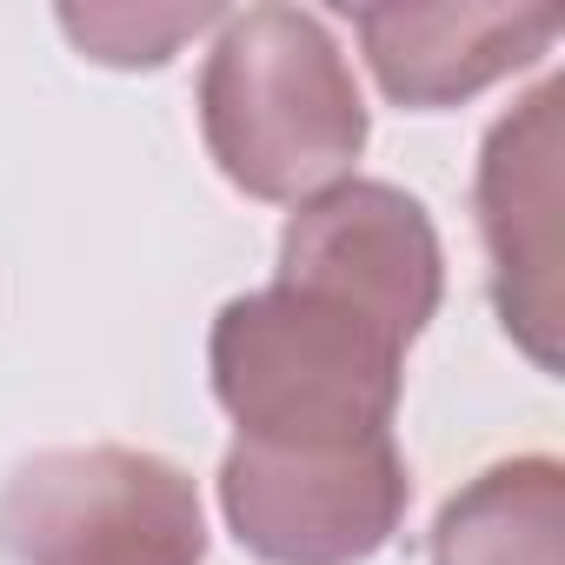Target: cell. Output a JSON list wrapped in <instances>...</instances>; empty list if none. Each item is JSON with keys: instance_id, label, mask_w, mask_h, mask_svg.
<instances>
[{"instance_id": "6da1fadb", "label": "cell", "mask_w": 565, "mask_h": 565, "mask_svg": "<svg viewBox=\"0 0 565 565\" xmlns=\"http://www.w3.org/2000/svg\"><path fill=\"white\" fill-rule=\"evenodd\" d=\"M200 134L213 167L266 206H300L366 153V94L353 61L307 8L226 14L200 61Z\"/></svg>"}, {"instance_id": "7a4b0ae2", "label": "cell", "mask_w": 565, "mask_h": 565, "mask_svg": "<svg viewBox=\"0 0 565 565\" xmlns=\"http://www.w3.org/2000/svg\"><path fill=\"white\" fill-rule=\"evenodd\" d=\"M213 399L253 446H366L393 433L406 347L333 294L273 279L220 307Z\"/></svg>"}, {"instance_id": "3957f363", "label": "cell", "mask_w": 565, "mask_h": 565, "mask_svg": "<svg viewBox=\"0 0 565 565\" xmlns=\"http://www.w3.org/2000/svg\"><path fill=\"white\" fill-rule=\"evenodd\" d=\"M0 552L14 565H200L193 479L140 446H47L0 486Z\"/></svg>"}, {"instance_id": "277c9868", "label": "cell", "mask_w": 565, "mask_h": 565, "mask_svg": "<svg viewBox=\"0 0 565 565\" xmlns=\"http://www.w3.org/2000/svg\"><path fill=\"white\" fill-rule=\"evenodd\" d=\"M413 479L386 439L366 446H253L220 459V512L259 565H366L393 545Z\"/></svg>"}, {"instance_id": "5b68a950", "label": "cell", "mask_w": 565, "mask_h": 565, "mask_svg": "<svg viewBox=\"0 0 565 565\" xmlns=\"http://www.w3.org/2000/svg\"><path fill=\"white\" fill-rule=\"evenodd\" d=\"M279 279L347 300L413 347L446 300V253L419 193L393 180H340L294 206L279 233Z\"/></svg>"}, {"instance_id": "8992f818", "label": "cell", "mask_w": 565, "mask_h": 565, "mask_svg": "<svg viewBox=\"0 0 565 565\" xmlns=\"http://www.w3.org/2000/svg\"><path fill=\"white\" fill-rule=\"evenodd\" d=\"M558 107H565V81H539L512 114H499L479 147V180H472L499 327L539 373H558V327H565V294H558L565 127H558Z\"/></svg>"}, {"instance_id": "52a82bcc", "label": "cell", "mask_w": 565, "mask_h": 565, "mask_svg": "<svg viewBox=\"0 0 565 565\" xmlns=\"http://www.w3.org/2000/svg\"><path fill=\"white\" fill-rule=\"evenodd\" d=\"M360 54L393 107L439 114L479 100L558 41L552 8H353Z\"/></svg>"}, {"instance_id": "ba28073f", "label": "cell", "mask_w": 565, "mask_h": 565, "mask_svg": "<svg viewBox=\"0 0 565 565\" xmlns=\"http://www.w3.org/2000/svg\"><path fill=\"white\" fill-rule=\"evenodd\" d=\"M433 565H565V466L519 452L466 479L433 519Z\"/></svg>"}, {"instance_id": "9c48e42d", "label": "cell", "mask_w": 565, "mask_h": 565, "mask_svg": "<svg viewBox=\"0 0 565 565\" xmlns=\"http://www.w3.org/2000/svg\"><path fill=\"white\" fill-rule=\"evenodd\" d=\"M220 21V8H61V34L100 67H167Z\"/></svg>"}]
</instances>
